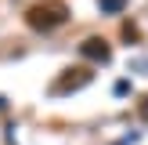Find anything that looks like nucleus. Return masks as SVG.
I'll return each mask as SVG.
<instances>
[{"label":"nucleus","mask_w":148,"mask_h":145,"mask_svg":"<svg viewBox=\"0 0 148 145\" xmlns=\"http://www.w3.org/2000/svg\"><path fill=\"white\" fill-rule=\"evenodd\" d=\"M65 18H69V7L58 4V0H51V4H36L25 11V22L33 29H40V33H51V29L65 26Z\"/></svg>","instance_id":"nucleus-1"},{"label":"nucleus","mask_w":148,"mask_h":145,"mask_svg":"<svg viewBox=\"0 0 148 145\" xmlns=\"http://www.w3.org/2000/svg\"><path fill=\"white\" fill-rule=\"evenodd\" d=\"M94 80V72L87 69V65H76V69H65L62 76L54 80V84H51V94H54V98H62V94H72V91H83L87 84H90Z\"/></svg>","instance_id":"nucleus-2"},{"label":"nucleus","mask_w":148,"mask_h":145,"mask_svg":"<svg viewBox=\"0 0 148 145\" xmlns=\"http://www.w3.org/2000/svg\"><path fill=\"white\" fill-rule=\"evenodd\" d=\"M79 55L87 58V62H98V65H105V62H112V47H108L101 36H87L83 44H79Z\"/></svg>","instance_id":"nucleus-3"},{"label":"nucleus","mask_w":148,"mask_h":145,"mask_svg":"<svg viewBox=\"0 0 148 145\" xmlns=\"http://www.w3.org/2000/svg\"><path fill=\"white\" fill-rule=\"evenodd\" d=\"M98 7H101V14H119L127 7V0H98Z\"/></svg>","instance_id":"nucleus-4"},{"label":"nucleus","mask_w":148,"mask_h":145,"mask_svg":"<svg viewBox=\"0 0 148 145\" xmlns=\"http://www.w3.org/2000/svg\"><path fill=\"white\" fill-rule=\"evenodd\" d=\"M137 113H141V120H148V98L141 102V109H137Z\"/></svg>","instance_id":"nucleus-5"},{"label":"nucleus","mask_w":148,"mask_h":145,"mask_svg":"<svg viewBox=\"0 0 148 145\" xmlns=\"http://www.w3.org/2000/svg\"><path fill=\"white\" fill-rule=\"evenodd\" d=\"M4 105H7V102H4V98H0V109H4Z\"/></svg>","instance_id":"nucleus-6"}]
</instances>
